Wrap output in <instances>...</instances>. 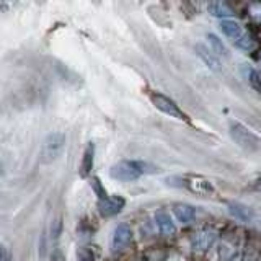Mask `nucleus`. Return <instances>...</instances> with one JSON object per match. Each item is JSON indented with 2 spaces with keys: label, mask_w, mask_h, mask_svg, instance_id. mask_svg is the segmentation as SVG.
Segmentation results:
<instances>
[{
  "label": "nucleus",
  "mask_w": 261,
  "mask_h": 261,
  "mask_svg": "<svg viewBox=\"0 0 261 261\" xmlns=\"http://www.w3.org/2000/svg\"><path fill=\"white\" fill-rule=\"evenodd\" d=\"M65 149V134L64 133H51L46 136L41 147V162L43 163H53L62 155Z\"/></svg>",
  "instance_id": "obj_5"
},
{
  "label": "nucleus",
  "mask_w": 261,
  "mask_h": 261,
  "mask_svg": "<svg viewBox=\"0 0 261 261\" xmlns=\"http://www.w3.org/2000/svg\"><path fill=\"white\" fill-rule=\"evenodd\" d=\"M250 15L253 20L261 21V4H251L250 5Z\"/></svg>",
  "instance_id": "obj_20"
},
{
  "label": "nucleus",
  "mask_w": 261,
  "mask_h": 261,
  "mask_svg": "<svg viewBox=\"0 0 261 261\" xmlns=\"http://www.w3.org/2000/svg\"><path fill=\"white\" fill-rule=\"evenodd\" d=\"M228 133H230L232 139L242 147V149L250 150V152L258 150V147L261 144L259 137L253 133V130H250L247 126H243L242 122H239V121L228 122Z\"/></svg>",
  "instance_id": "obj_3"
},
{
  "label": "nucleus",
  "mask_w": 261,
  "mask_h": 261,
  "mask_svg": "<svg viewBox=\"0 0 261 261\" xmlns=\"http://www.w3.org/2000/svg\"><path fill=\"white\" fill-rule=\"evenodd\" d=\"M124 206H126V199L118 194L106 196V198L98 201V209H100V212L105 217H113L119 214V212L124 209Z\"/></svg>",
  "instance_id": "obj_9"
},
{
  "label": "nucleus",
  "mask_w": 261,
  "mask_h": 261,
  "mask_svg": "<svg viewBox=\"0 0 261 261\" xmlns=\"http://www.w3.org/2000/svg\"><path fill=\"white\" fill-rule=\"evenodd\" d=\"M228 211H230V214L235 219H239L240 222H251L253 220V212L240 202H228Z\"/></svg>",
  "instance_id": "obj_16"
},
{
  "label": "nucleus",
  "mask_w": 261,
  "mask_h": 261,
  "mask_svg": "<svg viewBox=\"0 0 261 261\" xmlns=\"http://www.w3.org/2000/svg\"><path fill=\"white\" fill-rule=\"evenodd\" d=\"M53 261H65V259H64V255H62V251H61V250H56V251H54V255H53Z\"/></svg>",
  "instance_id": "obj_24"
},
{
  "label": "nucleus",
  "mask_w": 261,
  "mask_h": 261,
  "mask_svg": "<svg viewBox=\"0 0 261 261\" xmlns=\"http://www.w3.org/2000/svg\"><path fill=\"white\" fill-rule=\"evenodd\" d=\"M179 186L186 188L188 191L199 196H212L216 194V186L207 178L199 175H185L179 178Z\"/></svg>",
  "instance_id": "obj_7"
},
{
  "label": "nucleus",
  "mask_w": 261,
  "mask_h": 261,
  "mask_svg": "<svg viewBox=\"0 0 261 261\" xmlns=\"http://www.w3.org/2000/svg\"><path fill=\"white\" fill-rule=\"evenodd\" d=\"M209 38V43H211V51L214 53L217 57L219 56H227V47H225V44L222 43V39H219L216 35H211L207 36Z\"/></svg>",
  "instance_id": "obj_18"
},
{
  "label": "nucleus",
  "mask_w": 261,
  "mask_h": 261,
  "mask_svg": "<svg viewBox=\"0 0 261 261\" xmlns=\"http://www.w3.org/2000/svg\"><path fill=\"white\" fill-rule=\"evenodd\" d=\"M92 186H93V190L96 191V194H98V198H100V199H103V198H106V196H108V194H106V193H105V190H103V186H101V181H100V179H98V178H95V179H93V183H92Z\"/></svg>",
  "instance_id": "obj_22"
},
{
  "label": "nucleus",
  "mask_w": 261,
  "mask_h": 261,
  "mask_svg": "<svg viewBox=\"0 0 261 261\" xmlns=\"http://www.w3.org/2000/svg\"><path fill=\"white\" fill-rule=\"evenodd\" d=\"M217 237H219V232L214 227H202L191 235L190 248L194 255H199V256L207 255L212 248V245L216 243Z\"/></svg>",
  "instance_id": "obj_4"
},
{
  "label": "nucleus",
  "mask_w": 261,
  "mask_h": 261,
  "mask_svg": "<svg viewBox=\"0 0 261 261\" xmlns=\"http://www.w3.org/2000/svg\"><path fill=\"white\" fill-rule=\"evenodd\" d=\"M250 188H251V190H255V191H261V176L256 178L255 181L250 185Z\"/></svg>",
  "instance_id": "obj_23"
},
{
  "label": "nucleus",
  "mask_w": 261,
  "mask_h": 261,
  "mask_svg": "<svg viewBox=\"0 0 261 261\" xmlns=\"http://www.w3.org/2000/svg\"><path fill=\"white\" fill-rule=\"evenodd\" d=\"M220 31L224 33L225 38H228L233 43V41H237L243 35L245 30H243V27L239 21L230 18V20H222V21H220Z\"/></svg>",
  "instance_id": "obj_14"
},
{
  "label": "nucleus",
  "mask_w": 261,
  "mask_h": 261,
  "mask_svg": "<svg viewBox=\"0 0 261 261\" xmlns=\"http://www.w3.org/2000/svg\"><path fill=\"white\" fill-rule=\"evenodd\" d=\"M150 101H152V105L155 106V108H157L159 111H162V113H165L167 116L179 119L183 122H190V119H188L185 111L179 108V106L173 100H171V98L162 95L159 92H152L150 93Z\"/></svg>",
  "instance_id": "obj_6"
},
{
  "label": "nucleus",
  "mask_w": 261,
  "mask_h": 261,
  "mask_svg": "<svg viewBox=\"0 0 261 261\" xmlns=\"http://www.w3.org/2000/svg\"><path fill=\"white\" fill-rule=\"evenodd\" d=\"M207 10L212 16H216V18H224V20H230L233 16V10L232 7H228L227 4L224 2H211L207 5Z\"/></svg>",
  "instance_id": "obj_15"
},
{
  "label": "nucleus",
  "mask_w": 261,
  "mask_h": 261,
  "mask_svg": "<svg viewBox=\"0 0 261 261\" xmlns=\"http://www.w3.org/2000/svg\"><path fill=\"white\" fill-rule=\"evenodd\" d=\"M173 214L178 219V222H181L183 225H191L196 220V207L186 202H175Z\"/></svg>",
  "instance_id": "obj_12"
},
{
  "label": "nucleus",
  "mask_w": 261,
  "mask_h": 261,
  "mask_svg": "<svg viewBox=\"0 0 261 261\" xmlns=\"http://www.w3.org/2000/svg\"><path fill=\"white\" fill-rule=\"evenodd\" d=\"M194 49H196V54H198L201 57V61L204 62V65H207L211 70H214V72L222 70V64H220L219 57L212 53L207 46H204L202 43H198L194 46Z\"/></svg>",
  "instance_id": "obj_11"
},
{
  "label": "nucleus",
  "mask_w": 261,
  "mask_h": 261,
  "mask_svg": "<svg viewBox=\"0 0 261 261\" xmlns=\"http://www.w3.org/2000/svg\"><path fill=\"white\" fill-rule=\"evenodd\" d=\"M247 261H256V259H247Z\"/></svg>",
  "instance_id": "obj_26"
},
{
  "label": "nucleus",
  "mask_w": 261,
  "mask_h": 261,
  "mask_svg": "<svg viewBox=\"0 0 261 261\" xmlns=\"http://www.w3.org/2000/svg\"><path fill=\"white\" fill-rule=\"evenodd\" d=\"M259 62H261V56H259Z\"/></svg>",
  "instance_id": "obj_27"
},
{
  "label": "nucleus",
  "mask_w": 261,
  "mask_h": 261,
  "mask_svg": "<svg viewBox=\"0 0 261 261\" xmlns=\"http://www.w3.org/2000/svg\"><path fill=\"white\" fill-rule=\"evenodd\" d=\"M93 159H95V144L93 142H88V145L85 147V152H84V157H82L80 162V170H79V175L82 178H87L93 170Z\"/></svg>",
  "instance_id": "obj_13"
},
{
  "label": "nucleus",
  "mask_w": 261,
  "mask_h": 261,
  "mask_svg": "<svg viewBox=\"0 0 261 261\" xmlns=\"http://www.w3.org/2000/svg\"><path fill=\"white\" fill-rule=\"evenodd\" d=\"M130 242H133V228L129 224L122 222L116 228H114L113 233V242H111V248L114 253H119L122 250H126Z\"/></svg>",
  "instance_id": "obj_8"
},
{
  "label": "nucleus",
  "mask_w": 261,
  "mask_h": 261,
  "mask_svg": "<svg viewBox=\"0 0 261 261\" xmlns=\"http://www.w3.org/2000/svg\"><path fill=\"white\" fill-rule=\"evenodd\" d=\"M79 261H95V256L88 248H80L79 250Z\"/></svg>",
  "instance_id": "obj_21"
},
{
  "label": "nucleus",
  "mask_w": 261,
  "mask_h": 261,
  "mask_svg": "<svg viewBox=\"0 0 261 261\" xmlns=\"http://www.w3.org/2000/svg\"><path fill=\"white\" fill-rule=\"evenodd\" d=\"M248 80H250V84L253 85V88H256L258 92H261V73L256 72L255 69H251L248 72Z\"/></svg>",
  "instance_id": "obj_19"
},
{
  "label": "nucleus",
  "mask_w": 261,
  "mask_h": 261,
  "mask_svg": "<svg viewBox=\"0 0 261 261\" xmlns=\"http://www.w3.org/2000/svg\"><path fill=\"white\" fill-rule=\"evenodd\" d=\"M243 251L242 235L228 228L224 233L217 237L216 243L209 251V261H239Z\"/></svg>",
  "instance_id": "obj_1"
},
{
  "label": "nucleus",
  "mask_w": 261,
  "mask_h": 261,
  "mask_svg": "<svg viewBox=\"0 0 261 261\" xmlns=\"http://www.w3.org/2000/svg\"><path fill=\"white\" fill-rule=\"evenodd\" d=\"M155 224H157L159 232L165 237H171L176 232V225L173 222V217H171V214L165 207H160L155 211Z\"/></svg>",
  "instance_id": "obj_10"
},
{
  "label": "nucleus",
  "mask_w": 261,
  "mask_h": 261,
  "mask_svg": "<svg viewBox=\"0 0 261 261\" xmlns=\"http://www.w3.org/2000/svg\"><path fill=\"white\" fill-rule=\"evenodd\" d=\"M233 46L239 47L240 51H243V53H250V51L255 49V39H253V36L250 35L247 30H245L243 35L237 41H233Z\"/></svg>",
  "instance_id": "obj_17"
},
{
  "label": "nucleus",
  "mask_w": 261,
  "mask_h": 261,
  "mask_svg": "<svg viewBox=\"0 0 261 261\" xmlns=\"http://www.w3.org/2000/svg\"><path fill=\"white\" fill-rule=\"evenodd\" d=\"M147 167L144 162L139 160H121L110 170V176L118 181H136L144 173H147Z\"/></svg>",
  "instance_id": "obj_2"
},
{
  "label": "nucleus",
  "mask_w": 261,
  "mask_h": 261,
  "mask_svg": "<svg viewBox=\"0 0 261 261\" xmlns=\"http://www.w3.org/2000/svg\"><path fill=\"white\" fill-rule=\"evenodd\" d=\"M0 261H4V248H2V245H0Z\"/></svg>",
  "instance_id": "obj_25"
}]
</instances>
